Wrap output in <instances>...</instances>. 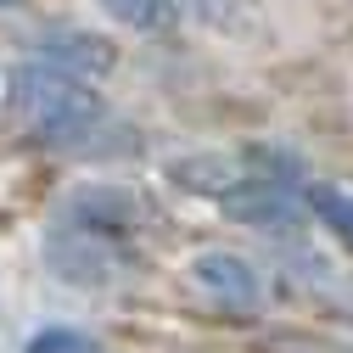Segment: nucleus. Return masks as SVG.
I'll list each match as a JSON object with an SVG mask.
<instances>
[{
    "instance_id": "nucleus-1",
    "label": "nucleus",
    "mask_w": 353,
    "mask_h": 353,
    "mask_svg": "<svg viewBox=\"0 0 353 353\" xmlns=\"http://www.w3.org/2000/svg\"><path fill=\"white\" fill-rule=\"evenodd\" d=\"M6 112L34 141L68 146V141H84L101 123V96L73 73H57L46 62H23L6 79Z\"/></svg>"
},
{
    "instance_id": "nucleus-2",
    "label": "nucleus",
    "mask_w": 353,
    "mask_h": 353,
    "mask_svg": "<svg viewBox=\"0 0 353 353\" xmlns=\"http://www.w3.org/2000/svg\"><path fill=\"white\" fill-rule=\"evenodd\" d=\"M46 263H51L57 281L96 292V286H112V275H118L123 258H118V241H107L96 230L73 225V219H62V225L46 236Z\"/></svg>"
},
{
    "instance_id": "nucleus-3",
    "label": "nucleus",
    "mask_w": 353,
    "mask_h": 353,
    "mask_svg": "<svg viewBox=\"0 0 353 353\" xmlns=\"http://www.w3.org/2000/svg\"><path fill=\"white\" fill-rule=\"evenodd\" d=\"M219 208H225L236 225H258V230H292L297 213H303L281 180H241V185H230L219 196Z\"/></svg>"
},
{
    "instance_id": "nucleus-4",
    "label": "nucleus",
    "mask_w": 353,
    "mask_h": 353,
    "mask_svg": "<svg viewBox=\"0 0 353 353\" xmlns=\"http://www.w3.org/2000/svg\"><path fill=\"white\" fill-rule=\"evenodd\" d=\"M62 219H73V225H84V230H96V236L118 241V236L135 230L141 202L129 196V191H118V185H90V191H79V196L68 202V213H62Z\"/></svg>"
},
{
    "instance_id": "nucleus-5",
    "label": "nucleus",
    "mask_w": 353,
    "mask_h": 353,
    "mask_svg": "<svg viewBox=\"0 0 353 353\" xmlns=\"http://www.w3.org/2000/svg\"><path fill=\"white\" fill-rule=\"evenodd\" d=\"M191 275H196V286H202L208 297H219L225 308H258V297H263L252 263L236 258V252H202V258L191 263Z\"/></svg>"
},
{
    "instance_id": "nucleus-6",
    "label": "nucleus",
    "mask_w": 353,
    "mask_h": 353,
    "mask_svg": "<svg viewBox=\"0 0 353 353\" xmlns=\"http://www.w3.org/2000/svg\"><path fill=\"white\" fill-rule=\"evenodd\" d=\"M39 62L57 68V73H73V79H90V73H107L112 68V46L96 34H51V39H39Z\"/></svg>"
},
{
    "instance_id": "nucleus-7",
    "label": "nucleus",
    "mask_w": 353,
    "mask_h": 353,
    "mask_svg": "<svg viewBox=\"0 0 353 353\" xmlns=\"http://www.w3.org/2000/svg\"><path fill=\"white\" fill-rule=\"evenodd\" d=\"M168 174H174L185 191H208V196H225L230 185H241V174H236L230 157H185V163H174Z\"/></svg>"
},
{
    "instance_id": "nucleus-8",
    "label": "nucleus",
    "mask_w": 353,
    "mask_h": 353,
    "mask_svg": "<svg viewBox=\"0 0 353 353\" xmlns=\"http://www.w3.org/2000/svg\"><path fill=\"white\" fill-rule=\"evenodd\" d=\"M101 6H107L123 28H141V34L174 28V17H180V6H174V0H101Z\"/></svg>"
},
{
    "instance_id": "nucleus-9",
    "label": "nucleus",
    "mask_w": 353,
    "mask_h": 353,
    "mask_svg": "<svg viewBox=\"0 0 353 353\" xmlns=\"http://www.w3.org/2000/svg\"><path fill=\"white\" fill-rule=\"evenodd\" d=\"M308 208H314V219L325 230H336L347 247H353V196L347 191H336V185H314L308 191Z\"/></svg>"
},
{
    "instance_id": "nucleus-10",
    "label": "nucleus",
    "mask_w": 353,
    "mask_h": 353,
    "mask_svg": "<svg viewBox=\"0 0 353 353\" xmlns=\"http://www.w3.org/2000/svg\"><path fill=\"white\" fill-rule=\"evenodd\" d=\"M23 353H101V342L90 331H79V325H46Z\"/></svg>"
},
{
    "instance_id": "nucleus-11",
    "label": "nucleus",
    "mask_w": 353,
    "mask_h": 353,
    "mask_svg": "<svg viewBox=\"0 0 353 353\" xmlns=\"http://www.w3.org/2000/svg\"><path fill=\"white\" fill-rule=\"evenodd\" d=\"M0 6H12V0H0Z\"/></svg>"
}]
</instances>
